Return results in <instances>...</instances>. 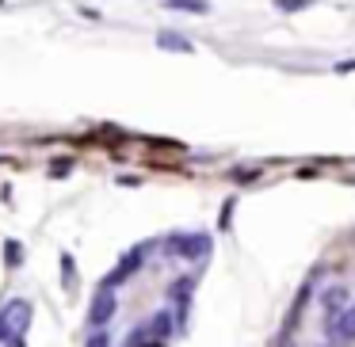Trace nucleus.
<instances>
[{
  "mask_svg": "<svg viewBox=\"0 0 355 347\" xmlns=\"http://www.w3.org/2000/svg\"><path fill=\"white\" fill-rule=\"evenodd\" d=\"M62 283H65V286L77 283V263H73V256H69V252L62 256Z\"/></svg>",
  "mask_w": 355,
  "mask_h": 347,
  "instance_id": "10",
  "label": "nucleus"
},
{
  "mask_svg": "<svg viewBox=\"0 0 355 347\" xmlns=\"http://www.w3.org/2000/svg\"><path fill=\"white\" fill-rule=\"evenodd\" d=\"M329 336H336L340 344H352V339H355V305H347L340 317H332V321H329Z\"/></svg>",
  "mask_w": 355,
  "mask_h": 347,
  "instance_id": "5",
  "label": "nucleus"
},
{
  "mask_svg": "<svg viewBox=\"0 0 355 347\" xmlns=\"http://www.w3.org/2000/svg\"><path fill=\"white\" fill-rule=\"evenodd\" d=\"M115 309H119L115 290H111V286H100L96 298H92V309H88V324H92V328H107V321L115 317Z\"/></svg>",
  "mask_w": 355,
  "mask_h": 347,
  "instance_id": "3",
  "label": "nucleus"
},
{
  "mask_svg": "<svg viewBox=\"0 0 355 347\" xmlns=\"http://www.w3.org/2000/svg\"><path fill=\"white\" fill-rule=\"evenodd\" d=\"M164 8H172V12H195V16H207V12H210V0H164Z\"/></svg>",
  "mask_w": 355,
  "mask_h": 347,
  "instance_id": "8",
  "label": "nucleus"
},
{
  "mask_svg": "<svg viewBox=\"0 0 355 347\" xmlns=\"http://www.w3.org/2000/svg\"><path fill=\"white\" fill-rule=\"evenodd\" d=\"M168 252L184 256V260H202L210 252V237L207 233H176V237H168Z\"/></svg>",
  "mask_w": 355,
  "mask_h": 347,
  "instance_id": "2",
  "label": "nucleus"
},
{
  "mask_svg": "<svg viewBox=\"0 0 355 347\" xmlns=\"http://www.w3.org/2000/svg\"><path fill=\"white\" fill-rule=\"evenodd\" d=\"M321 305H324V317H340L347 309V290L344 286H329V290H324V298H321Z\"/></svg>",
  "mask_w": 355,
  "mask_h": 347,
  "instance_id": "6",
  "label": "nucleus"
},
{
  "mask_svg": "<svg viewBox=\"0 0 355 347\" xmlns=\"http://www.w3.org/2000/svg\"><path fill=\"white\" fill-rule=\"evenodd\" d=\"M146 328H149V336H153L157 344H161V339H168V332H172V317H168V313H164V309H161V313H157L153 321L146 324Z\"/></svg>",
  "mask_w": 355,
  "mask_h": 347,
  "instance_id": "9",
  "label": "nucleus"
},
{
  "mask_svg": "<svg viewBox=\"0 0 355 347\" xmlns=\"http://www.w3.org/2000/svg\"><path fill=\"white\" fill-rule=\"evenodd\" d=\"M85 347H111V336H107V328H96L92 336H88V344Z\"/></svg>",
  "mask_w": 355,
  "mask_h": 347,
  "instance_id": "11",
  "label": "nucleus"
},
{
  "mask_svg": "<svg viewBox=\"0 0 355 347\" xmlns=\"http://www.w3.org/2000/svg\"><path fill=\"white\" fill-rule=\"evenodd\" d=\"M31 317H35L31 301L12 298L8 305L0 309V339H16V336H24V332L31 328Z\"/></svg>",
  "mask_w": 355,
  "mask_h": 347,
  "instance_id": "1",
  "label": "nucleus"
},
{
  "mask_svg": "<svg viewBox=\"0 0 355 347\" xmlns=\"http://www.w3.org/2000/svg\"><path fill=\"white\" fill-rule=\"evenodd\" d=\"M4 260H8V263H19V260H24V248H19L16 240H8V244H4Z\"/></svg>",
  "mask_w": 355,
  "mask_h": 347,
  "instance_id": "13",
  "label": "nucleus"
},
{
  "mask_svg": "<svg viewBox=\"0 0 355 347\" xmlns=\"http://www.w3.org/2000/svg\"><path fill=\"white\" fill-rule=\"evenodd\" d=\"M355 69V57H352V62H344V65H340V73H352Z\"/></svg>",
  "mask_w": 355,
  "mask_h": 347,
  "instance_id": "15",
  "label": "nucleus"
},
{
  "mask_svg": "<svg viewBox=\"0 0 355 347\" xmlns=\"http://www.w3.org/2000/svg\"><path fill=\"white\" fill-rule=\"evenodd\" d=\"M313 0H275V8L279 12H298V8H309Z\"/></svg>",
  "mask_w": 355,
  "mask_h": 347,
  "instance_id": "12",
  "label": "nucleus"
},
{
  "mask_svg": "<svg viewBox=\"0 0 355 347\" xmlns=\"http://www.w3.org/2000/svg\"><path fill=\"white\" fill-rule=\"evenodd\" d=\"M141 256H146V248H134V252H126L123 260H119V267L107 275V283H103V286H111V290H115L119 283H126V278H130L134 271L141 267Z\"/></svg>",
  "mask_w": 355,
  "mask_h": 347,
  "instance_id": "4",
  "label": "nucleus"
},
{
  "mask_svg": "<svg viewBox=\"0 0 355 347\" xmlns=\"http://www.w3.org/2000/svg\"><path fill=\"white\" fill-rule=\"evenodd\" d=\"M157 46H161V50H180V54H191V42H187L184 39V35H172V31H161V35H157Z\"/></svg>",
  "mask_w": 355,
  "mask_h": 347,
  "instance_id": "7",
  "label": "nucleus"
},
{
  "mask_svg": "<svg viewBox=\"0 0 355 347\" xmlns=\"http://www.w3.org/2000/svg\"><path fill=\"white\" fill-rule=\"evenodd\" d=\"M8 347H24V336H16V339H4Z\"/></svg>",
  "mask_w": 355,
  "mask_h": 347,
  "instance_id": "14",
  "label": "nucleus"
}]
</instances>
